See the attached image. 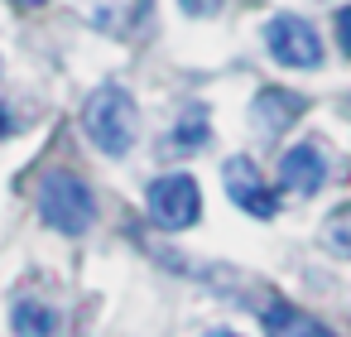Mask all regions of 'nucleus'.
<instances>
[{
    "mask_svg": "<svg viewBox=\"0 0 351 337\" xmlns=\"http://www.w3.org/2000/svg\"><path fill=\"white\" fill-rule=\"evenodd\" d=\"M207 135H212V126H207V106H188L183 121L173 126V150H178V154H193L197 145H207Z\"/></svg>",
    "mask_w": 351,
    "mask_h": 337,
    "instance_id": "10",
    "label": "nucleus"
},
{
    "mask_svg": "<svg viewBox=\"0 0 351 337\" xmlns=\"http://www.w3.org/2000/svg\"><path fill=\"white\" fill-rule=\"evenodd\" d=\"M145 202H149L154 226H164V231H183V226H193L202 217V193H197V183L188 174H159L149 183Z\"/></svg>",
    "mask_w": 351,
    "mask_h": 337,
    "instance_id": "3",
    "label": "nucleus"
},
{
    "mask_svg": "<svg viewBox=\"0 0 351 337\" xmlns=\"http://www.w3.org/2000/svg\"><path fill=\"white\" fill-rule=\"evenodd\" d=\"M39 217L63 236H82L92 226V217H97V202H92V193H87V183L77 174L49 169L39 178Z\"/></svg>",
    "mask_w": 351,
    "mask_h": 337,
    "instance_id": "2",
    "label": "nucleus"
},
{
    "mask_svg": "<svg viewBox=\"0 0 351 337\" xmlns=\"http://www.w3.org/2000/svg\"><path fill=\"white\" fill-rule=\"evenodd\" d=\"M10 5H20V10H39L44 0H10Z\"/></svg>",
    "mask_w": 351,
    "mask_h": 337,
    "instance_id": "14",
    "label": "nucleus"
},
{
    "mask_svg": "<svg viewBox=\"0 0 351 337\" xmlns=\"http://www.w3.org/2000/svg\"><path fill=\"white\" fill-rule=\"evenodd\" d=\"M0 135H10V116H5V106H0Z\"/></svg>",
    "mask_w": 351,
    "mask_h": 337,
    "instance_id": "15",
    "label": "nucleus"
},
{
    "mask_svg": "<svg viewBox=\"0 0 351 337\" xmlns=\"http://www.w3.org/2000/svg\"><path fill=\"white\" fill-rule=\"evenodd\" d=\"M337 44H341V54L351 58V5L337 10Z\"/></svg>",
    "mask_w": 351,
    "mask_h": 337,
    "instance_id": "13",
    "label": "nucleus"
},
{
    "mask_svg": "<svg viewBox=\"0 0 351 337\" xmlns=\"http://www.w3.org/2000/svg\"><path fill=\"white\" fill-rule=\"evenodd\" d=\"M221 178H226V198H231L236 207H245L250 217H274V212H279V198H274V188H265L260 169H255L245 154L226 159Z\"/></svg>",
    "mask_w": 351,
    "mask_h": 337,
    "instance_id": "5",
    "label": "nucleus"
},
{
    "mask_svg": "<svg viewBox=\"0 0 351 337\" xmlns=\"http://www.w3.org/2000/svg\"><path fill=\"white\" fill-rule=\"evenodd\" d=\"M265 327H269V337H332L317 318H308L303 308L279 303V299H274V308L265 313Z\"/></svg>",
    "mask_w": 351,
    "mask_h": 337,
    "instance_id": "8",
    "label": "nucleus"
},
{
    "mask_svg": "<svg viewBox=\"0 0 351 337\" xmlns=\"http://www.w3.org/2000/svg\"><path fill=\"white\" fill-rule=\"evenodd\" d=\"M10 323H15V332H20V337H53V332H58V313H53V308H44L39 299H15Z\"/></svg>",
    "mask_w": 351,
    "mask_h": 337,
    "instance_id": "9",
    "label": "nucleus"
},
{
    "mask_svg": "<svg viewBox=\"0 0 351 337\" xmlns=\"http://www.w3.org/2000/svg\"><path fill=\"white\" fill-rule=\"evenodd\" d=\"M82 130H87V140L101 154H125L135 145V135H140V106H135V97L125 87H116V82L97 87L87 97V106H82Z\"/></svg>",
    "mask_w": 351,
    "mask_h": 337,
    "instance_id": "1",
    "label": "nucleus"
},
{
    "mask_svg": "<svg viewBox=\"0 0 351 337\" xmlns=\"http://www.w3.org/2000/svg\"><path fill=\"white\" fill-rule=\"evenodd\" d=\"M265 44L284 68H322V39L298 15H269L265 20Z\"/></svg>",
    "mask_w": 351,
    "mask_h": 337,
    "instance_id": "4",
    "label": "nucleus"
},
{
    "mask_svg": "<svg viewBox=\"0 0 351 337\" xmlns=\"http://www.w3.org/2000/svg\"><path fill=\"white\" fill-rule=\"evenodd\" d=\"M308 111V102L298 92H284V87H265L255 102H250V121L260 135H284L298 116Z\"/></svg>",
    "mask_w": 351,
    "mask_h": 337,
    "instance_id": "6",
    "label": "nucleus"
},
{
    "mask_svg": "<svg viewBox=\"0 0 351 337\" xmlns=\"http://www.w3.org/2000/svg\"><path fill=\"white\" fill-rule=\"evenodd\" d=\"M322 174H327V159H322V150L313 145V140H303V145H293L284 159H279V183L289 188V193H317L322 188Z\"/></svg>",
    "mask_w": 351,
    "mask_h": 337,
    "instance_id": "7",
    "label": "nucleus"
},
{
    "mask_svg": "<svg viewBox=\"0 0 351 337\" xmlns=\"http://www.w3.org/2000/svg\"><path fill=\"white\" fill-rule=\"evenodd\" d=\"M207 337H236V332H207Z\"/></svg>",
    "mask_w": 351,
    "mask_h": 337,
    "instance_id": "16",
    "label": "nucleus"
},
{
    "mask_svg": "<svg viewBox=\"0 0 351 337\" xmlns=\"http://www.w3.org/2000/svg\"><path fill=\"white\" fill-rule=\"evenodd\" d=\"M178 5H183V15L207 20V15H217V10H221V0H178Z\"/></svg>",
    "mask_w": 351,
    "mask_h": 337,
    "instance_id": "12",
    "label": "nucleus"
},
{
    "mask_svg": "<svg viewBox=\"0 0 351 337\" xmlns=\"http://www.w3.org/2000/svg\"><path fill=\"white\" fill-rule=\"evenodd\" d=\"M327 246L341 251V255H351V207H337V212H332V222H327Z\"/></svg>",
    "mask_w": 351,
    "mask_h": 337,
    "instance_id": "11",
    "label": "nucleus"
}]
</instances>
